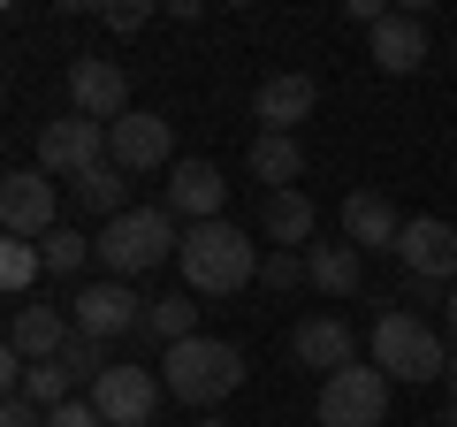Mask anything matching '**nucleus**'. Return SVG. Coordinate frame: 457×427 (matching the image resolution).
Returning <instances> with one entry per match:
<instances>
[{"mask_svg":"<svg viewBox=\"0 0 457 427\" xmlns=\"http://www.w3.org/2000/svg\"><path fill=\"white\" fill-rule=\"evenodd\" d=\"M389 389L396 381L381 374V366H343V374L320 381V427H381L389 420Z\"/></svg>","mask_w":457,"mask_h":427,"instance_id":"obj_6","label":"nucleus"},{"mask_svg":"<svg viewBox=\"0 0 457 427\" xmlns=\"http://www.w3.org/2000/svg\"><path fill=\"white\" fill-rule=\"evenodd\" d=\"M374 69L381 77H420L427 69V23L411 16V8H389V16L374 23Z\"/></svg>","mask_w":457,"mask_h":427,"instance_id":"obj_17","label":"nucleus"},{"mask_svg":"<svg viewBox=\"0 0 457 427\" xmlns=\"http://www.w3.org/2000/svg\"><path fill=\"white\" fill-rule=\"evenodd\" d=\"M38 275H46V252H38V245H23V237H8V245H0V290H8V297L23 306Z\"/></svg>","mask_w":457,"mask_h":427,"instance_id":"obj_24","label":"nucleus"},{"mask_svg":"<svg viewBox=\"0 0 457 427\" xmlns=\"http://www.w3.org/2000/svg\"><path fill=\"white\" fill-rule=\"evenodd\" d=\"M46 427H107V420H99V405H92V397H69L62 412H46Z\"/></svg>","mask_w":457,"mask_h":427,"instance_id":"obj_29","label":"nucleus"},{"mask_svg":"<svg viewBox=\"0 0 457 427\" xmlns=\"http://www.w3.org/2000/svg\"><path fill=\"white\" fill-rule=\"evenodd\" d=\"M305 275H312V290H320V297H351L366 282V252L359 245H312L305 252Z\"/></svg>","mask_w":457,"mask_h":427,"instance_id":"obj_20","label":"nucleus"},{"mask_svg":"<svg viewBox=\"0 0 457 427\" xmlns=\"http://www.w3.org/2000/svg\"><path fill=\"white\" fill-rule=\"evenodd\" d=\"M221 206H228V176L213 161H176V168H168V214H176L183 230L221 222Z\"/></svg>","mask_w":457,"mask_h":427,"instance_id":"obj_14","label":"nucleus"},{"mask_svg":"<svg viewBox=\"0 0 457 427\" xmlns=\"http://www.w3.org/2000/svg\"><path fill=\"white\" fill-rule=\"evenodd\" d=\"M0 230L23 237V245H46L62 230V191H54L46 168H16V176L0 183Z\"/></svg>","mask_w":457,"mask_h":427,"instance_id":"obj_7","label":"nucleus"},{"mask_svg":"<svg viewBox=\"0 0 457 427\" xmlns=\"http://www.w3.org/2000/svg\"><path fill=\"white\" fill-rule=\"evenodd\" d=\"M168 252H183V222L168 206H130V214H114L107 230H99V267L114 282H137L153 267H168Z\"/></svg>","mask_w":457,"mask_h":427,"instance_id":"obj_3","label":"nucleus"},{"mask_svg":"<svg viewBox=\"0 0 457 427\" xmlns=\"http://www.w3.org/2000/svg\"><path fill=\"white\" fill-rule=\"evenodd\" d=\"M107 161L122 176H153V168H176V122L153 115V107H130V115L107 130Z\"/></svg>","mask_w":457,"mask_h":427,"instance_id":"obj_8","label":"nucleus"},{"mask_svg":"<svg viewBox=\"0 0 457 427\" xmlns=\"http://www.w3.org/2000/svg\"><path fill=\"white\" fill-rule=\"evenodd\" d=\"M312 198L305 191H267V206H260V230H267V245L275 252H297V245H312Z\"/></svg>","mask_w":457,"mask_h":427,"instance_id":"obj_19","label":"nucleus"},{"mask_svg":"<svg viewBox=\"0 0 457 427\" xmlns=\"http://www.w3.org/2000/svg\"><path fill=\"white\" fill-rule=\"evenodd\" d=\"M23 397H31V405H38V412H62V405H69V397H77V381H69V374H62V366H54V359H46V366H31V374H23Z\"/></svg>","mask_w":457,"mask_h":427,"instance_id":"obj_27","label":"nucleus"},{"mask_svg":"<svg viewBox=\"0 0 457 427\" xmlns=\"http://www.w3.org/2000/svg\"><path fill=\"white\" fill-rule=\"evenodd\" d=\"M145 23H153V8H145V0H114V8H107V31H122V38H130V31H145Z\"/></svg>","mask_w":457,"mask_h":427,"instance_id":"obj_30","label":"nucleus"},{"mask_svg":"<svg viewBox=\"0 0 457 427\" xmlns=\"http://www.w3.org/2000/svg\"><path fill=\"white\" fill-rule=\"evenodd\" d=\"M450 405H457V359H450Z\"/></svg>","mask_w":457,"mask_h":427,"instance_id":"obj_33","label":"nucleus"},{"mask_svg":"<svg viewBox=\"0 0 457 427\" xmlns=\"http://www.w3.org/2000/svg\"><path fill=\"white\" fill-rule=\"evenodd\" d=\"M54 366H62V374L77 381V389H92V381L107 374V344H92V336H69V351H62Z\"/></svg>","mask_w":457,"mask_h":427,"instance_id":"obj_26","label":"nucleus"},{"mask_svg":"<svg viewBox=\"0 0 457 427\" xmlns=\"http://www.w3.org/2000/svg\"><path fill=\"white\" fill-rule=\"evenodd\" d=\"M99 161H107V122L62 115V122L38 130V168H46V176H69V183H77L84 168H99Z\"/></svg>","mask_w":457,"mask_h":427,"instance_id":"obj_13","label":"nucleus"},{"mask_svg":"<svg viewBox=\"0 0 457 427\" xmlns=\"http://www.w3.org/2000/svg\"><path fill=\"white\" fill-rule=\"evenodd\" d=\"M396 237H404V214H396L381 191H351V198H343V245L396 252Z\"/></svg>","mask_w":457,"mask_h":427,"instance_id":"obj_18","label":"nucleus"},{"mask_svg":"<svg viewBox=\"0 0 457 427\" xmlns=\"http://www.w3.org/2000/svg\"><path fill=\"white\" fill-rule=\"evenodd\" d=\"M84 397L99 405V420H107V427H153V412H161L168 389H161V374H153V366H107Z\"/></svg>","mask_w":457,"mask_h":427,"instance_id":"obj_11","label":"nucleus"},{"mask_svg":"<svg viewBox=\"0 0 457 427\" xmlns=\"http://www.w3.org/2000/svg\"><path fill=\"white\" fill-rule=\"evenodd\" d=\"M260 282H267V290H297V282H312V275H305V252H267V260H260Z\"/></svg>","mask_w":457,"mask_h":427,"instance_id":"obj_28","label":"nucleus"},{"mask_svg":"<svg viewBox=\"0 0 457 427\" xmlns=\"http://www.w3.org/2000/svg\"><path fill=\"white\" fill-rule=\"evenodd\" d=\"M69 336H77V321H69V306H54V297H23V306L8 313V351H16L23 366L62 359Z\"/></svg>","mask_w":457,"mask_h":427,"instance_id":"obj_12","label":"nucleus"},{"mask_svg":"<svg viewBox=\"0 0 457 427\" xmlns=\"http://www.w3.org/2000/svg\"><path fill=\"white\" fill-rule=\"evenodd\" d=\"M0 427H46V412H38L31 397H8V412H0Z\"/></svg>","mask_w":457,"mask_h":427,"instance_id":"obj_31","label":"nucleus"},{"mask_svg":"<svg viewBox=\"0 0 457 427\" xmlns=\"http://www.w3.org/2000/svg\"><path fill=\"white\" fill-rule=\"evenodd\" d=\"M450 359H457V351L442 344V329H435V321H420V313L389 306L374 321V366L389 381H450Z\"/></svg>","mask_w":457,"mask_h":427,"instance_id":"obj_4","label":"nucleus"},{"mask_svg":"<svg viewBox=\"0 0 457 427\" xmlns=\"http://www.w3.org/2000/svg\"><path fill=\"white\" fill-rule=\"evenodd\" d=\"M38 252H46V275H84V267L99 260V237H84V230H54Z\"/></svg>","mask_w":457,"mask_h":427,"instance_id":"obj_25","label":"nucleus"},{"mask_svg":"<svg viewBox=\"0 0 457 427\" xmlns=\"http://www.w3.org/2000/svg\"><path fill=\"white\" fill-rule=\"evenodd\" d=\"M260 260H267V252L252 245L237 222H198V230H183V252H176L183 290H191V297H237V290H252V282H260Z\"/></svg>","mask_w":457,"mask_h":427,"instance_id":"obj_1","label":"nucleus"},{"mask_svg":"<svg viewBox=\"0 0 457 427\" xmlns=\"http://www.w3.org/2000/svg\"><path fill=\"white\" fill-rule=\"evenodd\" d=\"M137 336H153V344H168V351L191 344V336H198V297H191V290L153 297V306H145V329H137Z\"/></svg>","mask_w":457,"mask_h":427,"instance_id":"obj_23","label":"nucleus"},{"mask_svg":"<svg viewBox=\"0 0 457 427\" xmlns=\"http://www.w3.org/2000/svg\"><path fill=\"white\" fill-rule=\"evenodd\" d=\"M320 107V84L305 77V69H282V77H267L260 92H252V122L275 138H297V122Z\"/></svg>","mask_w":457,"mask_h":427,"instance_id":"obj_15","label":"nucleus"},{"mask_svg":"<svg viewBox=\"0 0 457 427\" xmlns=\"http://www.w3.org/2000/svg\"><path fill=\"white\" fill-rule=\"evenodd\" d=\"M290 359L312 366V374H343V366H359V344H351V321H336V313H305L290 329Z\"/></svg>","mask_w":457,"mask_h":427,"instance_id":"obj_16","label":"nucleus"},{"mask_svg":"<svg viewBox=\"0 0 457 427\" xmlns=\"http://www.w3.org/2000/svg\"><path fill=\"white\" fill-rule=\"evenodd\" d=\"M396 260H404L411 282L457 290V222H442V214H411L404 237H396Z\"/></svg>","mask_w":457,"mask_h":427,"instance_id":"obj_9","label":"nucleus"},{"mask_svg":"<svg viewBox=\"0 0 457 427\" xmlns=\"http://www.w3.org/2000/svg\"><path fill=\"white\" fill-rule=\"evenodd\" d=\"M145 306L153 297H137L130 282L99 275V282H84V290L69 297V321H77V336H92V344H122V336L145 329Z\"/></svg>","mask_w":457,"mask_h":427,"instance_id":"obj_5","label":"nucleus"},{"mask_svg":"<svg viewBox=\"0 0 457 427\" xmlns=\"http://www.w3.org/2000/svg\"><path fill=\"white\" fill-rule=\"evenodd\" d=\"M252 176H260L267 191H297V176H305V146L260 130V138H252Z\"/></svg>","mask_w":457,"mask_h":427,"instance_id":"obj_21","label":"nucleus"},{"mask_svg":"<svg viewBox=\"0 0 457 427\" xmlns=\"http://www.w3.org/2000/svg\"><path fill=\"white\" fill-rule=\"evenodd\" d=\"M168 374H161V389L176 397V405H191V412H213V405H228V397L245 389V351L228 344V336H191V344H176L168 351Z\"/></svg>","mask_w":457,"mask_h":427,"instance_id":"obj_2","label":"nucleus"},{"mask_svg":"<svg viewBox=\"0 0 457 427\" xmlns=\"http://www.w3.org/2000/svg\"><path fill=\"white\" fill-rule=\"evenodd\" d=\"M69 115L107 122V130L130 115V77H122V62H107V54H77V62H69Z\"/></svg>","mask_w":457,"mask_h":427,"instance_id":"obj_10","label":"nucleus"},{"mask_svg":"<svg viewBox=\"0 0 457 427\" xmlns=\"http://www.w3.org/2000/svg\"><path fill=\"white\" fill-rule=\"evenodd\" d=\"M198 427H228V420H213V412H206V420H198Z\"/></svg>","mask_w":457,"mask_h":427,"instance_id":"obj_34","label":"nucleus"},{"mask_svg":"<svg viewBox=\"0 0 457 427\" xmlns=\"http://www.w3.org/2000/svg\"><path fill=\"white\" fill-rule=\"evenodd\" d=\"M442 329H450V336H457V290H450V297H442Z\"/></svg>","mask_w":457,"mask_h":427,"instance_id":"obj_32","label":"nucleus"},{"mask_svg":"<svg viewBox=\"0 0 457 427\" xmlns=\"http://www.w3.org/2000/svg\"><path fill=\"white\" fill-rule=\"evenodd\" d=\"M69 191H77V206H84V214H99V222H114V214H130V176H122L114 161L84 168V176L69 183Z\"/></svg>","mask_w":457,"mask_h":427,"instance_id":"obj_22","label":"nucleus"}]
</instances>
